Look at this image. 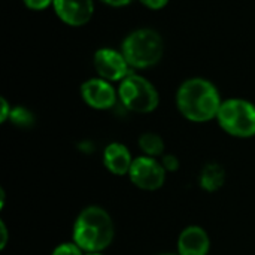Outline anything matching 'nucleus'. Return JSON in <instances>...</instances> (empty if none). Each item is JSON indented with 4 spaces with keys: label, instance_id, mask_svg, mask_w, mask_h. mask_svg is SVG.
<instances>
[{
    "label": "nucleus",
    "instance_id": "nucleus-1",
    "mask_svg": "<svg viewBox=\"0 0 255 255\" xmlns=\"http://www.w3.org/2000/svg\"><path fill=\"white\" fill-rule=\"evenodd\" d=\"M223 102L217 87L203 78L185 81L176 93V106L193 123H208L218 117Z\"/></svg>",
    "mask_w": 255,
    "mask_h": 255
},
{
    "label": "nucleus",
    "instance_id": "nucleus-2",
    "mask_svg": "<svg viewBox=\"0 0 255 255\" xmlns=\"http://www.w3.org/2000/svg\"><path fill=\"white\" fill-rule=\"evenodd\" d=\"M115 227L111 215L100 206H87L73 224V242L87 253H103L114 241Z\"/></svg>",
    "mask_w": 255,
    "mask_h": 255
},
{
    "label": "nucleus",
    "instance_id": "nucleus-3",
    "mask_svg": "<svg viewBox=\"0 0 255 255\" xmlns=\"http://www.w3.org/2000/svg\"><path fill=\"white\" fill-rule=\"evenodd\" d=\"M121 52L130 67L146 69L155 66L164 52L161 36L151 28H139L131 31L123 42Z\"/></svg>",
    "mask_w": 255,
    "mask_h": 255
},
{
    "label": "nucleus",
    "instance_id": "nucleus-4",
    "mask_svg": "<svg viewBox=\"0 0 255 255\" xmlns=\"http://www.w3.org/2000/svg\"><path fill=\"white\" fill-rule=\"evenodd\" d=\"M217 120L230 136L241 139L255 136V105L248 100L229 99L223 102Z\"/></svg>",
    "mask_w": 255,
    "mask_h": 255
},
{
    "label": "nucleus",
    "instance_id": "nucleus-5",
    "mask_svg": "<svg viewBox=\"0 0 255 255\" xmlns=\"http://www.w3.org/2000/svg\"><path fill=\"white\" fill-rule=\"evenodd\" d=\"M121 103L131 112L149 114L157 109L160 96L155 87L140 75L130 73L118 88Z\"/></svg>",
    "mask_w": 255,
    "mask_h": 255
},
{
    "label": "nucleus",
    "instance_id": "nucleus-6",
    "mask_svg": "<svg viewBox=\"0 0 255 255\" xmlns=\"http://www.w3.org/2000/svg\"><path fill=\"white\" fill-rule=\"evenodd\" d=\"M166 170L161 161H157L152 157H137L133 160L128 178L131 184L145 191H155L163 187L166 181Z\"/></svg>",
    "mask_w": 255,
    "mask_h": 255
},
{
    "label": "nucleus",
    "instance_id": "nucleus-7",
    "mask_svg": "<svg viewBox=\"0 0 255 255\" xmlns=\"http://www.w3.org/2000/svg\"><path fill=\"white\" fill-rule=\"evenodd\" d=\"M94 66L100 78L106 81H123L130 75V64L123 52L112 48H100L94 54Z\"/></svg>",
    "mask_w": 255,
    "mask_h": 255
},
{
    "label": "nucleus",
    "instance_id": "nucleus-8",
    "mask_svg": "<svg viewBox=\"0 0 255 255\" xmlns=\"http://www.w3.org/2000/svg\"><path fill=\"white\" fill-rule=\"evenodd\" d=\"M81 96L90 108L99 111L111 109L117 103V91L111 82L103 78L85 81L81 87Z\"/></svg>",
    "mask_w": 255,
    "mask_h": 255
},
{
    "label": "nucleus",
    "instance_id": "nucleus-9",
    "mask_svg": "<svg viewBox=\"0 0 255 255\" xmlns=\"http://www.w3.org/2000/svg\"><path fill=\"white\" fill-rule=\"evenodd\" d=\"M52 6L57 16L72 27L85 25L94 13L93 0H54Z\"/></svg>",
    "mask_w": 255,
    "mask_h": 255
},
{
    "label": "nucleus",
    "instance_id": "nucleus-10",
    "mask_svg": "<svg viewBox=\"0 0 255 255\" xmlns=\"http://www.w3.org/2000/svg\"><path fill=\"white\" fill-rule=\"evenodd\" d=\"M211 250V241L205 229L199 226H190L184 229L178 238L179 255H208Z\"/></svg>",
    "mask_w": 255,
    "mask_h": 255
},
{
    "label": "nucleus",
    "instance_id": "nucleus-11",
    "mask_svg": "<svg viewBox=\"0 0 255 255\" xmlns=\"http://www.w3.org/2000/svg\"><path fill=\"white\" fill-rule=\"evenodd\" d=\"M133 158L128 148L123 143L114 142L109 143L103 151V164L105 167L117 176L128 175Z\"/></svg>",
    "mask_w": 255,
    "mask_h": 255
},
{
    "label": "nucleus",
    "instance_id": "nucleus-12",
    "mask_svg": "<svg viewBox=\"0 0 255 255\" xmlns=\"http://www.w3.org/2000/svg\"><path fill=\"white\" fill-rule=\"evenodd\" d=\"M226 182V170L218 163H208L203 166L200 175H199V184L200 187L208 193L218 191Z\"/></svg>",
    "mask_w": 255,
    "mask_h": 255
},
{
    "label": "nucleus",
    "instance_id": "nucleus-13",
    "mask_svg": "<svg viewBox=\"0 0 255 255\" xmlns=\"http://www.w3.org/2000/svg\"><path fill=\"white\" fill-rule=\"evenodd\" d=\"M139 148L146 157H158L164 152V142L157 133H143L139 137Z\"/></svg>",
    "mask_w": 255,
    "mask_h": 255
},
{
    "label": "nucleus",
    "instance_id": "nucleus-14",
    "mask_svg": "<svg viewBox=\"0 0 255 255\" xmlns=\"http://www.w3.org/2000/svg\"><path fill=\"white\" fill-rule=\"evenodd\" d=\"M9 120H10L15 126H18V127H28V126H31L33 121H34L31 112H30L28 109L22 108V106L12 108V112H10Z\"/></svg>",
    "mask_w": 255,
    "mask_h": 255
},
{
    "label": "nucleus",
    "instance_id": "nucleus-15",
    "mask_svg": "<svg viewBox=\"0 0 255 255\" xmlns=\"http://www.w3.org/2000/svg\"><path fill=\"white\" fill-rule=\"evenodd\" d=\"M51 255H85V253L75 242H64L55 247Z\"/></svg>",
    "mask_w": 255,
    "mask_h": 255
},
{
    "label": "nucleus",
    "instance_id": "nucleus-16",
    "mask_svg": "<svg viewBox=\"0 0 255 255\" xmlns=\"http://www.w3.org/2000/svg\"><path fill=\"white\" fill-rule=\"evenodd\" d=\"M161 164H163V167H164L166 172H176V170L179 169V160H178L173 154L163 155Z\"/></svg>",
    "mask_w": 255,
    "mask_h": 255
},
{
    "label": "nucleus",
    "instance_id": "nucleus-17",
    "mask_svg": "<svg viewBox=\"0 0 255 255\" xmlns=\"http://www.w3.org/2000/svg\"><path fill=\"white\" fill-rule=\"evenodd\" d=\"M25 6L28 9H33V10H43L46 9L49 4L54 3V0H24Z\"/></svg>",
    "mask_w": 255,
    "mask_h": 255
},
{
    "label": "nucleus",
    "instance_id": "nucleus-18",
    "mask_svg": "<svg viewBox=\"0 0 255 255\" xmlns=\"http://www.w3.org/2000/svg\"><path fill=\"white\" fill-rule=\"evenodd\" d=\"M167 1H169V0H140V3H143L146 7L154 9V10L164 7V6L167 4Z\"/></svg>",
    "mask_w": 255,
    "mask_h": 255
},
{
    "label": "nucleus",
    "instance_id": "nucleus-19",
    "mask_svg": "<svg viewBox=\"0 0 255 255\" xmlns=\"http://www.w3.org/2000/svg\"><path fill=\"white\" fill-rule=\"evenodd\" d=\"M0 103H1L0 121H1V123H4L6 120H9V117H10V112H12V108H10V106L7 105L6 99H1V100H0Z\"/></svg>",
    "mask_w": 255,
    "mask_h": 255
},
{
    "label": "nucleus",
    "instance_id": "nucleus-20",
    "mask_svg": "<svg viewBox=\"0 0 255 255\" xmlns=\"http://www.w3.org/2000/svg\"><path fill=\"white\" fill-rule=\"evenodd\" d=\"M0 233H1V242H0V248L3 250L7 244V229H6V224L4 221L0 223Z\"/></svg>",
    "mask_w": 255,
    "mask_h": 255
},
{
    "label": "nucleus",
    "instance_id": "nucleus-21",
    "mask_svg": "<svg viewBox=\"0 0 255 255\" xmlns=\"http://www.w3.org/2000/svg\"><path fill=\"white\" fill-rule=\"evenodd\" d=\"M103 3H106V4H109V6H115V7H118V6H126V4H128V3H131L133 0H102Z\"/></svg>",
    "mask_w": 255,
    "mask_h": 255
},
{
    "label": "nucleus",
    "instance_id": "nucleus-22",
    "mask_svg": "<svg viewBox=\"0 0 255 255\" xmlns=\"http://www.w3.org/2000/svg\"><path fill=\"white\" fill-rule=\"evenodd\" d=\"M85 255H103L102 253H87Z\"/></svg>",
    "mask_w": 255,
    "mask_h": 255
},
{
    "label": "nucleus",
    "instance_id": "nucleus-23",
    "mask_svg": "<svg viewBox=\"0 0 255 255\" xmlns=\"http://www.w3.org/2000/svg\"><path fill=\"white\" fill-rule=\"evenodd\" d=\"M158 255H179V254H158Z\"/></svg>",
    "mask_w": 255,
    "mask_h": 255
}]
</instances>
